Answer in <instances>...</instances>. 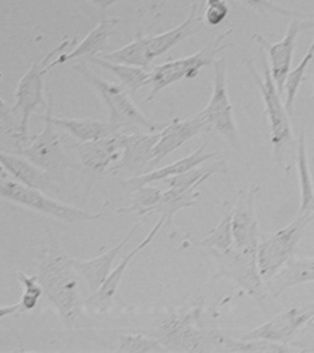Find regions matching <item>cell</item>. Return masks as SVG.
<instances>
[{"label":"cell","instance_id":"44","mask_svg":"<svg viewBox=\"0 0 314 353\" xmlns=\"http://www.w3.org/2000/svg\"><path fill=\"white\" fill-rule=\"evenodd\" d=\"M312 99L314 101V72H313V94H312Z\"/></svg>","mask_w":314,"mask_h":353},{"label":"cell","instance_id":"7","mask_svg":"<svg viewBox=\"0 0 314 353\" xmlns=\"http://www.w3.org/2000/svg\"><path fill=\"white\" fill-rule=\"evenodd\" d=\"M0 197L69 223L96 221L103 217L102 213H92L48 197L41 190L25 185L13 178H0Z\"/></svg>","mask_w":314,"mask_h":353},{"label":"cell","instance_id":"17","mask_svg":"<svg viewBox=\"0 0 314 353\" xmlns=\"http://www.w3.org/2000/svg\"><path fill=\"white\" fill-rule=\"evenodd\" d=\"M205 128V123L198 114L188 119H173L164 125L160 130V137L153 150L149 167H154L163 159L179 150L185 142L197 136Z\"/></svg>","mask_w":314,"mask_h":353},{"label":"cell","instance_id":"33","mask_svg":"<svg viewBox=\"0 0 314 353\" xmlns=\"http://www.w3.org/2000/svg\"><path fill=\"white\" fill-rule=\"evenodd\" d=\"M231 352L288 353L301 352V351L297 347L292 346V345H283V343H277V342H272V341L234 340Z\"/></svg>","mask_w":314,"mask_h":353},{"label":"cell","instance_id":"39","mask_svg":"<svg viewBox=\"0 0 314 353\" xmlns=\"http://www.w3.org/2000/svg\"><path fill=\"white\" fill-rule=\"evenodd\" d=\"M21 310V302H19V303H15V305H12V306L0 307V319L8 317V316H10V314H14V313L19 312Z\"/></svg>","mask_w":314,"mask_h":353},{"label":"cell","instance_id":"16","mask_svg":"<svg viewBox=\"0 0 314 353\" xmlns=\"http://www.w3.org/2000/svg\"><path fill=\"white\" fill-rule=\"evenodd\" d=\"M122 142V156L112 168L110 173L119 170L140 172L151 163L153 150L160 137V130L156 133H123L119 132Z\"/></svg>","mask_w":314,"mask_h":353},{"label":"cell","instance_id":"13","mask_svg":"<svg viewBox=\"0 0 314 353\" xmlns=\"http://www.w3.org/2000/svg\"><path fill=\"white\" fill-rule=\"evenodd\" d=\"M313 313L314 303L306 307L289 308L260 327L253 328L240 340H266L283 345H292V342L306 328Z\"/></svg>","mask_w":314,"mask_h":353},{"label":"cell","instance_id":"43","mask_svg":"<svg viewBox=\"0 0 314 353\" xmlns=\"http://www.w3.org/2000/svg\"><path fill=\"white\" fill-rule=\"evenodd\" d=\"M311 328H314V313L313 316L311 317V319L308 321L307 326H306V328H304V330H311Z\"/></svg>","mask_w":314,"mask_h":353},{"label":"cell","instance_id":"4","mask_svg":"<svg viewBox=\"0 0 314 353\" xmlns=\"http://www.w3.org/2000/svg\"><path fill=\"white\" fill-rule=\"evenodd\" d=\"M233 29L229 28L223 33L217 35L211 43L202 48L197 53L185 57L177 61H167L151 70L148 85L151 87L147 102H151L163 89L169 87L182 79H194L202 69L208 67L216 61V57L231 47L228 43L229 35Z\"/></svg>","mask_w":314,"mask_h":353},{"label":"cell","instance_id":"12","mask_svg":"<svg viewBox=\"0 0 314 353\" xmlns=\"http://www.w3.org/2000/svg\"><path fill=\"white\" fill-rule=\"evenodd\" d=\"M260 185H249L238 192L232 211L234 248L240 252H257L260 245V224L255 212V197Z\"/></svg>","mask_w":314,"mask_h":353},{"label":"cell","instance_id":"24","mask_svg":"<svg viewBox=\"0 0 314 353\" xmlns=\"http://www.w3.org/2000/svg\"><path fill=\"white\" fill-rule=\"evenodd\" d=\"M0 163L7 170L9 176L21 183L38 190H43L48 185L45 172L28 161L25 157L0 150Z\"/></svg>","mask_w":314,"mask_h":353},{"label":"cell","instance_id":"34","mask_svg":"<svg viewBox=\"0 0 314 353\" xmlns=\"http://www.w3.org/2000/svg\"><path fill=\"white\" fill-rule=\"evenodd\" d=\"M247 7L252 8L254 10H258L262 13L277 14L280 17L292 18V19H309L313 17L314 13H303L300 10H292L287 8L282 7L280 4L274 3L272 0H239Z\"/></svg>","mask_w":314,"mask_h":353},{"label":"cell","instance_id":"22","mask_svg":"<svg viewBox=\"0 0 314 353\" xmlns=\"http://www.w3.org/2000/svg\"><path fill=\"white\" fill-rule=\"evenodd\" d=\"M314 282V257L292 259L266 282L268 294L273 299L280 297L288 288Z\"/></svg>","mask_w":314,"mask_h":353},{"label":"cell","instance_id":"6","mask_svg":"<svg viewBox=\"0 0 314 353\" xmlns=\"http://www.w3.org/2000/svg\"><path fill=\"white\" fill-rule=\"evenodd\" d=\"M72 43L73 41L64 39L61 44H58L54 49L47 53L45 57H43L41 61H35L18 83L13 110L15 114H18L19 119V141H27L30 116L34 113L35 109L45 103L43 97V88L44 75L48 73L49 64L54 61L56 55L67 50V48Z\"/></svg>","mask_w":314,"mask_h":353},{"label":"cell","instance_id":"5","mask_svg":"<svg viewBox=\"0 0 314 353\" xmlns=\"http://www.w3.org/2000/svg\"><path fill=\"white\" fill-rule=\"evenodd\" d=\"M313 219V212L298 214L292 223L260 242L257 248V262L264 282L272 279L293 257L304 232Z\"/></svg>","mask_w":314,"mask_h":353},{"label":"cell","instance_id":"18","mask_svg":"<svg viewBox=\"0 0 314 353\" xmlns=\"http://www.w3.org/2000/svg\"><path fill=\"white\" fill-rule=\"evenodd\" d=\"M119 132L102 139L76 143V152L87 170L96 174H104L121 159L122 142Z\"/></svg>","mask_w":314,"mask_h":353},{"label":"cell","instance_id":"8","mask_svg":"<svg viewBox=\"0 0 314 353\" xmlns=\"http://www.w3.org/2000/svg\"><path fill=\"white\" fill-rule=\"evenodd\" d=\"M212 97L205 109L197 113L205 123V130H214L224 137L229 144L240 150V137L236 123L233 104L227 87V59H216Z\"/></svg>","mask_w":314,"mask_h":353},{"label":"cell","instance_id":"25","mask_svg":"<svg viewBox=\"0 0 314 353\" xmlns=\"http://www.w3.org/2000/svg\"><path fill=\"white\" fill-rule=\"evenodd\" d=\"M200 193L198 187H193L189 190H178V188H168L160 193L157 203L151 207L145 216L151 214H160V217L165 218L167 223H171V219L178 211L188 208L197 203Z\"/></svg>","mask_w":314,"mask_h":353},{"label":"cell","instance_id":"31","mask_svg":"<svg viewBox=\"0 0 314 353\" xmlns=\"http://www.w3.org/2000/svg\"><path fill=\"white\" fill-rule=\"evenodd\" d=\"M224 170L223 162H219L214 165L209 167H197L193 170H188L185 173H182L179 176H171L169 178V187L171 188H178V190H189L193 187H199L200 184L205 183L207 179H209L213 174Z\"/></svg>","mask_w":314,"mask_h":353},{"label":"cell","instance_id":"2","mask_svg":"<svg viewBox=\"0 0 314 353\" xmlns=\"http://www.w3.org/2000/svg\"><path fill=\"white\" fill-rule=\"evenodd\" d=\"M38 279L43 291L63 319L74 322L82 316L83 299L79 273L73 261L63 253L49 254L41 261Z\"/></svg>","mask_w":314,"mask_h":353},{"label":"cell","instance_id":"20","mask_svg":"<svg viewBox=\"0 0 314 353\" xmlns=\"http://www.w3.org/2000/svg\"><path fill=\"white\" fill-rule=\"evenodd\" d=\"M207 145L208 143H205L199 147L198 150H194L189 156L185 157L182 159H179L174 163L165 165L163 168L159 170H151L148 173H143L139 176H134L124 181L123 187L130 192H136V190H140L143 187H147L151 183L154 182H159V181H165L169 179L171 176H179L182 173H185L188 170L197 168L200 164L205 163L207 161H211L212 158L216 157V153H208L207 150Z\"/></svg>","mask_w":314,"mask_h":353},{"label":"cell","instance_id":"14","mask_svg":"<svg viewBox=\"0 0 314 353\" xmlns=\"http://www.w3.org/2000/svg\"><path fill=\"white\" fill-rule=\"evenodd\" d=\"M302 19H293L288 26L286 35L277 43H269L260 33H253L252 38L260 44V47L266 50L269 57V69L273 78L274 84L280 95L284 93V83L288 73L291 70V64L293 59L294 48L298 34L301 32Z\"/></svg>","mask_w":314,"mask_h":353},{"label":"cell","instance_id":"38","mask_svg":"<svg viewBox=\"0 0 314 353\" xmlns=\"http://www.w3.org/2000/svg\"><path fill=\"white\" fill-rule=\"evenodd\" d=\"M292 346L297 347L301 352H314V337L302 332L292 342Z\"/></svg>","mask_w":314,"mask_h":353},{"label":"cell","instance_id":"30","mask_svg":"<svg viewBox=\"0 0 314 353\" xmlns=\"http://www.w3.org/2000/svg\"><path fill=\"white\" fill-rule=\"evenodd\" d=\"M196 245L219 252H226L233 248L234 239L232 232V212L227 213L207 237L196 242Z\"/></svg>","mask_w":314,"mask_h":353},{"label":"cell","instance_id":"40","mask_svg":"<svg viewBox=\"0 0 314 353\" xmlns=\"http://www.w3.org/2000/svg\"><path fill=\"white\" fill-rule=\"evenodd\" d=\"M87 1L94 4L96 7L101 8L103 12H105L108 8L114 6V4L119 3V1H122V0H87Z\"/></svg>","mask_w":314,"mask_h":353},{"label":"cell","instance_id":"35","mask_svg":"<svg viewBox=\"0 0 314 353\" xmlns=\"http://www.w3.org/2000/svg\"><path fill=\"white\" fill-rule=\"evenodd\" d=\"M18 279L24 287L21 296V311H32L38 305V301L44 293L38 276H27L24 272L18 273Z\"/></svg>","mask_w":314,"mask_h":353},{"label":"cell","instance_id":"37","mask_svg":"<svg viewBox=\"0 0 314 353\" xmlns=\"http://www.w3.org/2000/svg\"><path fill=\"white\" fill-rule=\"evenodd\" d=\"M0 125H3L9 132V134L19 139V123H17L13 107H10L4 99L0 98Z\"/></svg>","mask_w":314,"mask_h":353},{"label":"cell","instance_id":"3","mask_svg":"<svg viewBox=\"0 0 314 353\" xmlns=\"http://www.w3.org/2000/svg\"><path fill=\"white\" fill-rule=\"evenodd\" d=\"M74 69L102 98L109 112L110 125L114 130L119 132L130 127H142L144 130H149L151 133H156L159 132V128H163L144 116L122 85L101 78L84 63L76 65Z\"/></svg>","mask_w":314,"mask_h":353},{"label":"cell","instance_id":"42","mask_svg":"<svg viewBox=\"0 0 314 353\" xmlns=\"http://www.w3.org/2000/svg\"><path fill=\"white\" fill-rule=\"evenodd\" d=\"M0 178H12L8 174L7 170H4V167L0 163Z\"/></svg>","mask_w":314,"mask_h":353},{"label":"cell","instance_id":"26","mask_svg":"<svg viewBox=\"0 0 314 353\" xmlns=\"http://www.w3.org/2000/svg\"><path fill=\"white\" fill-rule=\"evenodd\" d=\"M53 122L56 127L68 132L81 143L107 138L118 132L109 122L104 123L96 119H65L54 117Z\"/></svg>","mask_w":314,"mask_h":353},{"label":"cell","instance_id":"19","mask_svg":"<svg viewBox=\"0 0 314 353\" xmlns=\"http://www.w3.org/2000/svg\"><path fill=\"white\" fill-rule=\"evenodd\" d=\"M164 223H165V218H159L156 225L148 233V236L144 238L143 241L134 250H132L130 253L127 254V257L123 259V261L116 265L113 271L110 272L108 279H105V282L103 283L102 287L98 291H96L94 294L89 299V302H90V305L93 306V308H96V311H99V312H105L109 308L110 303H112V301L114 299L116 291L119 288V285H121V282L123 279L125 270L132 263V261L136 259V256H137L139 252L143 251L144 248H147L148 245H151V241L156 238L158 232L162 228V225Z\"/></svg>","mask_w":314,"mask_h":353},{"label":"cell","instance_id":"10","mask_svg":"<svg viewBox=\"0 0 314 353\" xmlns=\"http://www.w3.org/2000/svg\"><path fill=\"white\" fill-rule=\"evenodd\" d=\"M246 65L264 103L266 118L269 123V139L274 150L280 152L287 143L292 141V128L289 122V114L286 110L284 104L280 101V94L274 84L266 57H263L264 78H262L260 73L257 72L252 59H246Z\"/></svg>","mask_w":314,"mask_h":353},{"label":"cell","instance_id":"36","mask_svg":"<svg viewBox=\"0 0 314 353\" xmlns=\"http://www.w3.org/2000/svg\"><path fill=\"white\" fill-rule=\"evenodd\" d=\"M229 14V6L227 0H207L203 18L209 26H219L226 21Z\"/></svg>","mask_w":314,"mask_h":353},{"label":"cell","instance_id":"1","mask_svg":"<svg viewBox=\"0 0 314 353\" xmlns=\"http://www.w3.org/2000/svg\"><path fill=\"white\" fill-rule=\"evenodd\" d=\"M200 308L183 313H171L160 319L159 341L168 351L176 352H231L234 340L218 330L200 325Z\"/></svg>","mask_w":314,"mask_h":353},{"label":"cell","instance_id":"29","mask_svg":"<svg viewBox=\"0 0 314 353\" xmlns=\"http://www.w3.org/2000/svg\"><path fill=\"white\" fill-rule=\"evenodd\" d=\"M314 58V39L311 44V47L308 48L307 53L302 58L301 63L293 69L289 70L286 83H284V90H286V103L284 107L288 112L289 117L293 114L294 102L298 94V90L301 88L302 82L304 79V75L307 72L308 67L311 64V61Z\"/></svg>","mask_w":314,"mask_h":353},{"label":"cell","instance_id":"23","mask_svg":"<svg viewBox=\"0 0 314 353\" xmlns=\"http://www.w3.org/2000/svg\"><path fill=\"white\" fill-rule=\"evenodd\" d=\"M118 24V19H107L104 18L93 30H90L84 39L70 52L58 55L54 61L48 65V70L56 65L65 64L70 61H76L79 58H90L102 53L103 49L107 46L110 35L114 33V28Z\"/></svg>","mask_w":314,"mask_h":353},{"label":"cell","instance_id":"41","mask_svg":"<svg viewBox=\"0 0 314 353\" xmlns=\"http://www.w3.org/2000/svg\"><path fill=\"white\" fill-rule=\"evenodd\" d=\"M312 28H314V15L309 19H303L301 21L302 30H308V29H312Z\"/></svg>","mask_w":314,"mask_h":353},{"label":"cell","instance_id":"9","mask_svg":"<svg viewBox=\"0 0 314 353\" xmlns=\"http://www.w3.org/2000/svg\"><path fill=\"white\" fill-rule=\"evenodd\" d=\"M211 252L217 265L216 279H232L255 302L266 301L268 291L260 276L257 252H240L234 247L226 252Z\"/></svg>","mask_w":314,"mask_h":353},{"label":"cell","instance_id":"27","mask_svg":"<svg viewBox=\"0 0 314 353\" xmlns=\"http://www.w3.org/2000/svg\"><path fill=\"white\" fill-rule=\"evenodd\" d=\"M88 61H92L93 64H96L98 67H102V68L112 72L122 82L123 85L129 89L132 94H134L138 89L142 88L144 85H148L149 75H151V72H148V69L113 63V61H105L103 58H99L96 55V57H90V58H88Z\"/></svg>","mask_w":314,"mask_h":353},{"label":"cell","instance_id":"32","mask_svg":"<svg viewBox=\"0 0 314 353\" xmlns=\"http://www.w3.org/2000/svg\"><path fill=\"white\" fill-rule=\"evenodd\" d=\"M116 352H169L159 340L145 334H124L119 339Z\"/></svg>","mask_w":314,"mask_h":353},{"label":"cell","instance_id":"11","mask_svg":"<svg viewBox=\"0 0 314 353\" xmlns=\"http://www.w3.org/2000/svg\"><path fill=\"white\" fill-rule=\"evenodd\" d=\"M53 118V95L49 93L44 128L33 138L29 147L19 150L21 156L25 157L28 161L44 172L63 170L68 165V158L63 148L61 137L55 130L56 125Z\"/></svg>","mask_w":314,"mask_h":353},{"label":"cell","instance_id":"21","mask_svg":"<svg viewBox=\"0 0 314 353\" xmlns=\"http://www.w3.org/2000/svg\"><path fill=\"white\" fill-rule=\"evenodd\" d=\"M144 218L143 221H140L139 223L136 224L129 233L118 243L114 245L113 248H110L109 251L103 253L102 256H98L96 259H87V261H76V259H72L73 265L76 267V272L79 273V276H82L84 281L87 282L89 288L96 292L103 283L105 282V279H108L110 272H112V265L116 261V256L119 254V252L122 251L124 245L128 243L130 238L134 236V233L140 228V225L145 222Z\"/></svg>","mask_w":314,"mask_h":353},{"label":"cell","instance_id":"28","mask_svg":"<svg viewBox=\"0 0 314 353\" xmlns=\"http://www.w3.org/2000/svg\"><path fill=\"white\" fill-rule=\"evenodd\" d=\"M297 168L300 176V190H301V205L300 213L313 212L314 213V185L308 163L307 148H306V133L302 130L298 144H297Z\"/></svg>","mask_w":314,"mask_h":353},{"label":"cell","instance_id":"15","mask_svg":"<svg viewBox=\"0 0 314 353\" xmlns=\"http://www.w3.org/2000/svg\"><path fill=\"white\" fill-rule=\"evenodd\" d=\"M205 18L200 14V7L194 4L187 19L179 26L173 28L162 34L151 35V37H140L143 44L144 53L149 63L157 59L158 57L165 54L171 48L178 46L180 41H185L191 35L197 34L203 28Z\"/></svg>","mask_w":314,"mask_h":353}]
</instances>
